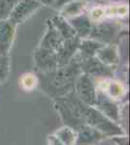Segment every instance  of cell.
I'll return each instance as SVG.
<instances>
[{
  "label": "cell",
  "instance_id": "cell-1",
  "mask_svg": "<svg viewBox=\"0 0 130 145\" xmlns=\"http://www.w3.org/2000/svg\"><path fill=\"white\" fill-rule=\"evenodd\" d=\"M54 72L53 78L49 80L51 93L58 97H64L74 92V80L80 72V66L77 62L67 67H59Z\"/></svg>",
  "mask_w": 130,
  "mask_h": 145
},
{
  "label": "cell",
  "instance_id": "cell-2",
  "mask_svg": "<svg viewBox=\"0 0 130 145\" xmlns=\"http://www.w3.org/2000/svg\"><path fill=\"white\" fill-rule=\"evenodd\" d=\"M75 95L84 104L89 106H94L97 95V88L91 78L87 74H82L74 84Z\"/></svg>",
  "mask_w": 130,
  "mask_h": 145
},
{
  "label": "cell",
  "instance_id": "cell-3",
  "mask_svg": "<svg viewBox=\"0 0 130 145\" xmlns=\"http://www.w3.org/2000/svg\"><path fill=\"white\" fill-rule=\"evenodd\" d=\"M96 109L101 112L104 116H106L110 120L114 122H119V109L117 105L115 104V101L111 100L107 96L101 92L100 90H97L96 95V101L94 106Z\"/></svg>",
  "mask_w": 130,
  "mask_h": 145
},
{
  "label": "cell",
  "instance_id": "cell-4",
  "mask_svg": "<svg viewBox=\"0 0 130 145\" xmlns=\"http://www.w3.org/2000/svg\"><path fill=\"white\" fill-rule=\"evenodd\" d=\"M39 7L40 3L36 0H20L12 11L9 20H11L14 24L22 22L31 16L33 12L36 11Z\"/></svg>",
  "mask_w": 130,
  "mask_h": 145
},
{
  "label": "cell",
  "instance_id": "cell-5",
  "mask_svg": "<svg viewBox=\"0 0 130 145\" xmlns=\"http://www.w3.org/2000/svg\"><path fill=\"white\" fill-rule=\"evenodd\" d=\"M97 90H100L111 100H120L126 95V87L123 83L117 80H113L107 78L101 79L96 84Z\"/></svg>",
  "mask_w": 130,
  "mask_h": 145
},
{
  "label": "cell",
  "instance_id": "cell-6",
  "mask_svg": "<svg viewBox=\"0 0 130 145\" xmlns=\"http://www.w3.org/2000/svg\"><path fill=\"white\" fill-rule=\"evenodd\" d=\"M76 130L77 145H96L106 137V135L88 125H82Z\"/></svg>",
  "mask_w": 130,
  "mask_h": 145
},
{
  "label": "cell",
  "instance_id": "cell-7",
  "mask_svg": "<svg viewBox=\"0 0 130 145\" xmlns=\"http://www.w3.org/2000/svg\"><path fill=\"white\" fill-rule=\"evenodd\" d=\"M34 61L37 67L44 72H51L58 68L57 54L55 51L40 48L34 53Z\"/></svg>",
  "mask_w": 130,
  "mask_h": 145
},
{
  "label": "cell",
  "instance_id": "cell-8",
  "mask_svg": "<svg viewBox=\"0 0 130 145\" xmlns=\"http://www.w3.org/2000/svg\"><path fill=\"white\" fill-rule=\"evenodd\" d=\"M15 25L11 20H0V56H7L12 46Z\"/></svg>",
  "mask_w": 130,
  "mask_h": 145
},
{
  "label": "cell",
  "instance_id": "cell-9",
  "mask_svg": "<svg viewBox=\"0 0 130 145\" xmlns=\"http://www.w3.org/2000/svg\"><path fill=\"white\" fill-rule=\"evenodd\" d=\"M95 58L106 66L119 63V54L115 46H101L95 52Z\"/></svg>",
  "mask_w": 130,
  "mask_h": 145
},
{
  "label": "cell",
  "instance_id": "cell-10",
  "mask_svg": "<svg viewBox=\"0 0 130 145\" xmlns=\"http://www.w3.org/2000/svg\"><path fill=\"white\" fill-rule=\"evenodd\" d=\"M55 137L57 138L63 145H75L76 144L77 133L70 127H65L59 129L55 133Z\"/></svg>",
  "mask_w": 130,
  "mask_h": 145
},
{
  "label": "cell",
  "instance_id": "cell-11",
  "mask_svg": "<svg viewBox=\"0 0 130 145\" xmlns=\"http://www.w3.org/2000/svg\"><path fill=\"white\" fill-rule=\"evenodd\" d=\"M18 1L20 0H0V20H5L10 17Z\"/></svg>",
  "mask_w": 130,
  "mask_h": 145
},
{
  "label": "cell",
  "instance_id": "cell-12",
  "mask_svg": "<svg viewBox=\"0 0 130 145\" xmlns=\"http://www.w3.org/2000/svg\"><path fill=\"white\" fill-rule=\"evenodd\" d=\"M38 79L33 74H24L20 79V84L25 91H32L36 87Z\"/></svg>",
  "mask_w": 130,
  "mask_h": 145
},
{
  "label": "cell",
  "instance_id": "cell-13",
  "mask_svg": "<svg viewBox=\"0 0 130 145\" xmlns=\"http://www.w3.org/2000/svg\"><path fill=\"white\" fill-rule=\"evenodd\" d=\"M75 31H77L81 36L84 37L87 36L90 33V23H89L88 20H84V18H79V20H75Z\"/></svg>",
  "mask_w": 130,
  "mask_h": 145
},
{
  "label": "cell",
  "instance_id": "cell-14",
  "mask_svg": "<svg viewBox=\"0 0 130 145\" xmlns=\"http://www.w3.org/2000/svg\"><path fill=\"white\" fill-rule=\"evenodd\" d=\"M9 72V60L7 56H0V82L7 78Z\"/></svg>",
  "mask_w": 130,
  "mask_h": 145
},
{
  "label": "cell",
  "instance_id": "cell-15",
  "mask_svg": "<svg viewBox=\"0 0 130 145\" xmlns=\"http://www.w3.org/2000/svg\"><path fill=\"white\" fill-rule=\"evenodd\" d=\"M58 1H59V3H65V2H68V1H70V0H57V2Z\"/></svg>",
  "mask_w": 130,
  "mask_h": 145
}]
</instances>
